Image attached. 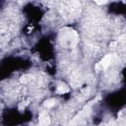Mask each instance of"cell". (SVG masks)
<instances>
[{
	"label": "cell",
	"instance_id": "obj_1",
	"mask_svg": "<svg viewBox=\"0 0 126 126\" xmlns=\"http://www.w3.org/2000/svg\"><path fill=\"white\" fill-rule=\"evenodd\" d=\"M116 59V55L115 54H107L100 62H98L95 65V69L98 70H102V69H106L107 67H109Z\"/></svg>",
	"mask_w": 126,
	"mask_h": 126
},
{
	"label": "cell",
	"instance_id": "obj_2",
	"mask_svg": "<svg viewBox=\"0 0 126 126\" xmlns=\"http://www.w3.org/2000/svg\"><path fill=\"white\" fill-rule=\"evenodd\" d=\"M38 120H39V125L40 126H49L50 125V119L48 114L45 111H42L39 116H38Z\"/></svg>",
	"mask_w": 126,
	"mask_h": 126
},
{
	"label": "cell",
	"instance_id": "obj_3",
	"mask_svg": "<svg viewBox=\"0 0 126 126\" xmlns=\"http://www.w3.org/2000/svg\"><path fill=\"white\" fill-rule=\"evenodd\" d=\"M55 102H56V101H55L54 98H49V99H47V100L44 101L43 105H44L45 108H50V107H52V106L55 104Z\"/></svg>",
	"mask_w": 126,
	"mask_h": 126
},
{
	"label": "cell",
	"instance_id": "obj_4",
	"mask_svg": "<svg viewBox=\"0 0 126 126\" xmlns=\"http://www.w3.org/2000/svg\"><path fill=\"white\" fill-rule=\"evenodd\" d=\"M69 91H70L69 88L66 87V86H59V87L57 88V90H56V92H57L58 94H65V93H68Z\"/></svg>",
	"mask_w": 126,
	"mask_h": 126
},
{
	"label": "cell",
	"instance_id": "obj_5",
	"mask_svg": "<svg viewBox=\"0 0 126 126\" xmlns=\"http://www.w3.org/2000/svg\"><path fill=\"white\" fill-rule=\"evenodd\" d=\"M30 77H31L30 75H25V76H23V77L21 78V82H22L23 84L28 83V81H29V79H28V78H30Z\"/></svg>",
	"mask_w": 126,
	"mask_h": 126
},
{
	"label": "cell",
	"instance_id": "obj_6",
	"mask_svg": "<svg viewBox=\"0 0 126 126\" xmlns=\"http://www.w3.org/2000/svg\"><path fill=\"white\" fill-rule=\"evenodd\" d=\"M95 3L98 4V5H103V4L106 3V1H95Z\"/></svg>",
	"mask_w": 126,
	"mask_h": 126
},
{
	"label": "cell",
	"instance_id": "obj_7",
	"mask_svg": "<svg viewBox=\"0 0 126 126\" xmlns=\"http://www.w3.org/2000/svg\"><path fill=\"white\" fill-rule=\"evenodd\" d=\"M116 44H117V42H116V41L110 42V47H114V46H116Z\"/></svg>",
	"mask_w": 126,
	"mask_h": 126
}]
</instances>
